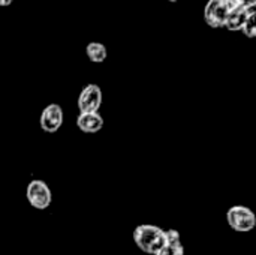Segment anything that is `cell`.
I'll list each match as a JSON object with an SVG mask.
<instances>
[{"instance_id":"6da1fadb","label":"cell","mask_w":256,"mask_h":255,"mask_svg":"<svg viewBox=\"0 0 256 255\" xmlns=\"http://www.w3.org/2000/svg\"><path fill=\"white\" fill-rule=\"evenodd\" d=\"M134 242L144 254L154 255L165 245V230L153 224H141L134 230Z\"/></svg>"},{"instance_id":"7a4b0ae2","label":"cell","mask_w":256,"mask_h":255,"mask_svg":"<svg viewBox=\"0 0 256 255\" xmlns=\"http://www.w3.org/2000/svg\"><path fill=\"white\" fill-rule=\"evenodd\" d=\"M226 222L237 233H249L256 227V215L246 206H232L226 212Z\"/></svg>"},{"instance_id":"3957f363","label":"cell","mask_w":256,"mask_h":255,"mask_svg":"<svg viewBox=\"0 0 256 255\" xmlns=\"http://www.w3.org/2000/svg\"><path fill=\"white\" fill-rule=\"evenodd\" d=\"M26 198L28 204L36 210H45L52 203V194H51L50 186L44 180H39V179L28 182L27 189H26Z\"/></svg>"},{"instance_id":"277c9868","label":"cell","mask_w":256,"mask_h":255,"mask_svg":"<svg viewBox=\"0 0 256 255\" xmlns=\"http://www.w3.org/2000/svg\"><path fill=\"white\" fill-rule=\"evenodd\" d=\"M232 8L234 6L228 0H208L204 8V20L213 29L224 27L225 20Z\"/></svg>"},{"instance_id":"5b68a950","label":"cell","mask_w":256,"mask_h":255,"mask_svg":"<svg viewBox=\"0 0 256 255\" xmlns=\"http://www.w3.org/2000/svg\"><path fill=\"white\" fill-rule=\"evenodd\" d=\"M104 95L98 84H87L80 96H78V110L80 113H99V108L102 105Z\"/></svg>"},{"instance_id":"8992f818","label":"cell","mask_w":256,"mask_h":255,"mask_svg":"<svg viewBox=\"0 0 256 255\" xmlns=\"http://www.w3.org/2000/svg\"><path fill=\"white\" fill-rule=\"evenodd\" d=\"M63 120H64L63 108L58 104H50L42 110L39 117V125L42 131H45L46 134H54L62 128Z\"/></svg>"},{"instance_id":"52a82bcc","label":"cell","mask_w":256,"mask_h":255,"mask_svg":"<svg viewBox=\"0 0 256 255\" xmlns=\"http://www.w3.org/2000/svg\"><path fill=\"white\" fill-rule=\"evenodd\" d=\"M76 126L86 134H96L104 128V117L99 113H80Z\"/></svg>"},{"instance_id":"ba28073f","label":"cell","mask_w":256,"mask_h":255,"mask_svg":"<svg viewBox=\"0 0 256 255\" xmlns=\"http://www.w3.org/2000/svg\"><path fill=\"white\" fill-rule=\"evenodd\" d=\"M249 11H250V8L249 9H246V8H232L230 11V14H228L226 20H225L224 27H226L231 32L242 30V27H243V24H244V21H246V18L249 15Z\"/></svg>"},{"instance_id":"9c48e42d","label":"cell","mask_w":256,"mask_h":255,"mask_svg":"<svg viewBox=\"0 0 256 255\" xmlns=\"http://www.w3.org/2000/svg\"><path fill=\"white\" fill-rule=\"evenodd\" d=\"M86 54H87L88 60H92L93 63H102V62H105V59L108 56V51H106V47L104 44L90 42L86 47Z\"/></svg>"},{"instance_id":"30bf717a","label":"cell","mask_w":256,"mask_h":255,"mask_svg":"<svg viewBox=\"0 0 256 255\" xmlns=\"http://www.w3.org/2000/svg\"><path fill=\"white\" fill-rule=\"evenodd\" d=\"M242 32L248 36V38H255L256 36V9L250 8L249 15L242 27Z\"/></svg>"},{"instance_id":"8fae6325","label":"cell","mask_w":256,"mask_h":255,"mask_svg":"<svg viewBox=\"0 0 256 255\" xmlns=\"http://www.w3.org/2000/svg\"><path fill=\"white\" fill-rule=\"evenodd\" d=\"M165 242H166V245H170V246H183L180 233H178L177 230H174V228L165 230Z\"/></svg>"},{"instance_id":"7c38bea8","label":"cell","mask_w":256,"mask_h":255,"mask_svg":"<svg viewBox=\"0 0 256 255\" xmlns=\"http://www.w3.org/2000/svg\"><path fill=\"white\" fill-rule=\"evenodd\" d=\"M154 255H184V246H170L165 245L159 252Z\"/></svg>"},{"instance_id":"4fadbf2b","label":"cell","mask_w":256,"mask_h":255,"mask_svg":"<svg viewBox=\"0 0 256 255\" xmlns=\"http://www.w3.org/2000/svg\"><path fill=\"white\" fill-rule=\"evenodd\" d=\"M234 8H255L256 6V0H228Z\"/></svg>"},{"instance_id":"5bb4252c","label":"cell","mask_w":256,"mask_h":255,"mask_svg":"<svg viewBox=\"0 0 256 255\" xmlns=\"http://www.w3.org/2000/svg\"><path fill=\"white\" fill-rule=\"evenodd\" d=\"M12 2H14V0H0V6H2V8H4V6H9Z\"/></svg>"},{"instance_id":"9a60e30c","label":"cell","mask_w":256,"mask_h":255,"mask_svg":"<svg viewBox=\"0 0 256 255\" xmlns=\"http://www.w3.org/2000/svg\"><path fill=\"white\" fill-rule=\"evenodd\" d=\"M170 2H172V3H176V2H177V0H170Z\"/></svg>"}]
</instances>
